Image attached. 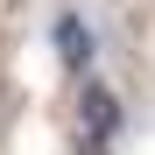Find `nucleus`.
<instances>
[{
  "mask_svg": "<svg viewBox=\"0 0 155 155\" xmlns=\"http://www.w3.org/2000/svg\"><path fill=\"white\" fill-rule=\"evenodd\" d=\"M78 155H106V141H99V134H85V141H78Z\"/></svg>",
  "mask_w": 155,
  "mask_h": 155,
  "instance_id": "obj_3",
  "label": "nucleus"
},
{
  "mask_svg": "<svg viewBox=\"0 0 155 155\" xmlns=\"http://www.w3.org/2000/svg\"><path fill=\"white\" fill-rule=\"evenodd\" d=\"M78 106H85V134H99V141L120 134V99H113V85H85Z\"/></svg>",
  "mask_w": 155,
  "mask_h": 155,
  "instance_id": "obj_1",
  "label": "nucleus"
},
{
  "mask_svg": "<svg viewBox=\"0 0 155 155\" xmlns=\"http://www.w3.org/2000/svg\"><path fill=\"white\" fill-rule=\"evenodd\" d=\"M49 35H57V57H64V71H85V64H92V28H85L71 7L57 14V28H49Z\"/></svg>",
  "mask_w": 155,
  "mask_h": 155,
  "instance_id": "obj_2",
  "label": "nucleus"
}]
</instances>
